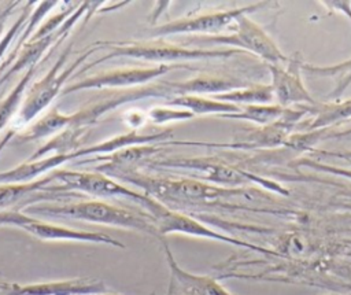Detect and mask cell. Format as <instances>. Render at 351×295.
Here are the masks:
<instances>
[{
	"label": "cell",
	"instance_id": "cell-1",
	"mask_svg": "<svg viewBox=\"0 0 351 295\" xmlns=\"http://www.w3.org/2000/svg\"><path fill=\"white\" fill-rule=\"evenodd\" d=\"M26 214L43 215L51 218H67L90 224L117 226L123 229L138 231L159 239L156 226L145 211H134L125 207L111 204L104 200H78L64 203L32 204L25 209Z\"/></svg>",
	"mask_w": 351,
	"mask_h": 295
},
{
	"label": "cell",
	"instance_id": "cell-2",
	"mask_svg": "<svg viewBox=\"0 0 351 295\" xmlns=\"http://www.w3.org/2000/svg\"><path fill=\"white\" fill-rule=\"evenodd\" d=\"M173 137V129H163L156 133L151 134H138L136 130L126 132L123 134H118L111 137L106 141L96 143L93 145H82L74 151L66 154H56V155H47L44 158L36 161H25L21 165L7 170L0 172V184H11V182H26L33 181L38 177H43L56 167L62 166L70 161H81L89 158L90 155H107L122 148L133 147V145H145V144H155V143H166L167 139Z\"/></svg>",
	"mask_w": 351,
	"mask_h": 295
},
{
	"label": "cell",
	"instance_id": "cell-3",
	"mask_svg": "<svg viewBox=\"0 0 351 295\" xmlns=\"http://www.w3.org/2000/svg\"><path fill=\"white\" fill-rule=\"evenodd\" d=\"M99 49L100 48L96 45V43L92 44L69 67L63 69L64 63L67 62L69 54L71 52V44L64 48V51L59 55L55 63L49 67V70L26 89L22 103L10 125V130L0 140V152L18 134V130H21L26 125H30L55 100V97L62 93L63 85L71 77H74V74L82 67V63Z\"/></svg>",
	"mask_w": 351,
	"mask_h": 295
},
{
	"label": "cell",
	"instance_id": "cell-4",
	"mask_svg": "<svg viewBox=\"0 0 351 295\" xmlns=\"http://www.w3.org/2000/svg\"><path fill=\"white\" fill-rule=\"evenodd\" d=\"M96 45L103 49H108L101 58L84 64L73 78L81 75L84 71L104 63L115 58H132L144 62H152L159 64H176L174 62L185 60H202V59H226L236 54H243L234 48H188L176 44H170L162 38L148 41H96Z\"/></svg>",
	"mask_w": 351,
	"mask_h": 295
},
{
	"label": "cell",
	"instance_id": "cell-5",
	"mask_svg": "<svg viewBox=\"0 0 351 295\" xmlns=\"http://www.w3.org/2000/svg\"><path fill=\"white\" fill-rule=\"evenodd\" d=\"M147 166L152 169H174L185 172L191 178L206 181L218 187L225 188H239L247 184H256L267 191L288 196L289 191L280 182L258 176L250 170L236 167L226 163L225 161L215 156H178V158H165L152 159Z\"/></svg>",
	"mask_w": 351,
	"mask_h": 295
},
{
	"label": "cell",
	"instance_id": "cell-6",
	"mask_svg": "<svg viewBox=\"0 0 351 295\" xmlns=\"http://www.w3.org/2000/svg\"><path fill=\"white\" fill-rule=\"evenodd\" d=\"M138 206L143 211L149 214V217L152 218L159 237H166L167 235H171V233H180V235L228 243V244L252 250V251H256L261 254H271V255L276 254L274 251H271L269 248H265V247L256 246L254 243L237 239L234 236L214 231L213 228H210L204 222H202L197 217H195L189 213L171 210L147 195H144V198L138 203Z\"/></svg>",
	"mask_w": 351,
	"mask_h": 295
},
{
	"label": "cell",
	"instance_id": "cell-7",
	"mask_svg": "<svg viewBox=\"0 0 351 295\" xmlns=\"http://www.w3.org/2000/svg\"><path fill=\"white\" fill-rule=\"evenodd\" d=\"M195 41L248 51L263 59L267 64H282L289 60V58L281 52L276 41L266 33V30L247 14L234 21L233 26H230V33L202 36Z\"/></svg>",
	"mask_w": 351,
	"mask_h": 295
},
{
	"label": "cell",
	"instance_id": "cell-8",
	"mask_svg": "<svg viewBox=\"0 0 351 295\" xmlns=\"http://www.w3.org/2000/svg\"><path fill=\"white\" fill-rule=\"evenodd\" d=\"M14 226L19 228L23 232L32 235L36 239L45 241H78V243H92V244H104L115 248H125L126 246L117 240L115 237L103 233V232H90L69 228L64 225H58L48 222L34 215L26 214L21 210H7L0 213V226Z\"/></svg>",
	"mask_w": 351,
	"mask_h": 295
},
{
	"label": "cell",
	"instance_id": "cell-9",
	"mask_svg": "<svg viewBox=\"0 0 351 295\" xmlns=\"http://www.w3.org/2000/svg\"><path fill=\"white\" fill-rule=\"evenodd\" d=\"M265 3H255L248 4L232 10H223V11H213V12H204L199 15L192 16H182L170 22H166L163 25L152 26L149 30H147V34L149 37H166V36H174V34H203V36H213L219 34L221 30L228 29L230 25L234 23V21L241 15H250L261 8H265Z\"/></svg>",
	"mask_w": 351,
	"mask_h": 295
},
{
	"label": "cell",
	"instance_id": "cell-10",
	"mask_svg": "<svg viewBox=\"0 0 351 295\" xmlns=\"http://www.w3.org/2000/svg\"><path fill=\"white\" fill-rule=\"evenodd\" d=\"M186 67L182 63L178 64H156L154 67H125L97 73L85 78H81L63 88L60 96H66L74 92L89 89H129L143 86L154 82L158 77L171 71L173 69Z\"/></svg>",
	"mask_w": 351,
	"mask_h": 295
},
{
	"label": "cell",
	"instance_id": "cell-11",
	"mask_svg": "<svg viewBox=\"0 0 351 295\" xmlns=\"http://www.w3.org/2000/svg\"><path fill=\"white\" fill-rule=\"evenodd\" d=\"M81 193L67 192L56 182L52 173L26 182L0 184V213L7 210H23L38 202L66 200L80 198Z\"/></svg>",
	"mask_w": 351,
	"mask_h": 295
},
{
	"label": "cell",
	"instance_id": "cell-12",
	"mask_svg": "<svg viewBox=\"0 0 351 295\" xmlns=\"http://www.w3.org/2000/svg\"><path fill=\"white\" fill-rule=\"evenodd\" d=\"M56 180L67 192L86 193L96 198H125L138 204L144 193L130 189L122 182L111 178L110 176L100 172H85V170H69L56 169L51 172Z\"/></svg>",
	"mask_w": 351,
	"mask_h": 295
},
{
	"label": "cell",
	"instance_id": "cell-13",
	"mask_svg": "<svg viewBox=\"0 0 351 295\" xmlns=\"http://www.w3.org/2000/svg\"><path fill=\"white\" fill-rule=\"evenodd\" d=\"M302 64L303 62L298 58H292L282 64H267L276 104L291 108L317 103L303 82Z\"/></svg>",
	"mask_w": 351,
	"mask_h": 295
},
{
	"label": "cell",
	"instance_id": "cell-14",
	"mask_svg": "<svg viewBox=\"0 0 351 295\" xmlns=\"http://www.w3.org/2000/svg\"><path fill=\"white\" fill-rule=\"evenodd\" d=\"M162 244L169 268V285L166 295H234L215 277L195 274L180 266L166 237L158 239Z\"/></svg>",
	"mask_w": 351,
	"mask_h": 295
},
{
	"label": "cell",
	"instance_id": "cell-15",
	"mask_svg": "<svg viewBox=\"0 0 351 295\" xmlns=\"http://www.w3.org/2000/svg\"><path fill=\"white\" fill-rule=\"evenodd\" d=\"M107 292L108 288L100 279L75 277L30 284L8 283L3 295H101Z\"/></svg>",
	"mask_w": 351,
	"mask_h": 295
},
{
	"label": "cell",
	"instance_id": "cell-16",
	"mask_svg": "<svg viewBox=\"0 0 351 295\" xmlns=\"http://www.w3.org/2000/svg\"><path fill=\"white\" fill-rule=\"evenodd\" d=\"M250 85V82L234 77L197 74L181 82H174L176 96L178 95H219Z\"/></svg>",
	"mask_w": 351,
	"mask_h": 295
},
{
	"label": "cell",
	"instance_id": "cell-17",
	"mask_svg": "<svg viewBox=\"0 0 351 295\" xmlns=\"http://www.w3.org/2000/svg\"><path fill=\"white\" fill-rule=\"evenodd\" d=\"M166 104L170 107H177L192 113L193 115H222V114H234L241 110L240 106L219 102L211 99L210 96H199V95H178L166 99Z\"/></svg>",
	"mask_w": 351,
	"mask_h": 295
},
{
	"label": "cell",
	"instance_id": "cell-18",
	"mask_svg": "<svg viewBox=\"0 0 351 295\" xmlns=\"http://www.w3.org/2000/svg\"><path fill=\"white\" fill-rule=\"evenodd\" d=\"M307 111L314 115V119L304 129L306 132L322 130L330 125L351 121V99L333 103H315L307 106Z\"/></svg>",
	"mask_w": 351,
	"mask_h": 295
},
{
	"label": "cell",
	"instance_id": "cell-19",
	"mask_svg": "<svg viewBox=\"0 0 351 295\" xmlns=\"http://www.w3.org/2000/svg\"><path fill=\"white\" fill-rule=\"evenodd\" d=\"M211 99L232 103L236 106H252V104H271L274 103V95L270 84H250L247 86L233 89L225 93L213 95Z\"/></svg>",
	"mask_w": 351,
	"mask_h": 295
},
{
	"label": "cell",
	"instance_id": "cell-20",
	"mask_svg": "<svg viewBox=\"0 0 351 295\" xmlns=\"http://www.w3.org/2000/svg\"><path fill=\"white\" fill-rule=\"evenodd\" d=\"M45 60L40 62L38 64H34L32 66L30 69H27L23 75L19 78V81L14 85V88L7 93V96H4L1 100H0V132L5 128V126H10L21 103H22V99L25 96V92L26 89L29 88L33 77L36 75L37 70H40V67L43 66Z\"/></svg>",
	"mask_w": 351,
	"mask_h": 295
},
{
	"label": "cell",
	"instance_id": "cell-21",
	"mask_svg": "<svg viewBox=\"0 0 351 295\" xmlns=\"http://www.w3.org/2000/svg\"><path fill=\"white\" fill-rule=\"evenodd\" d=\"M302 71L317 77H328L333 80V88L329 93L332 100L341 97L344 91L351 85V58L330 66H315L310 63L302 64Z\"/></svg>",
	"mask_w": 351,
	"mask_h": 295
},
{
	"label": "cell",
	"instance_id": "cell-22",
	"mask_svg": "<svg viewBox=\"0 0 351 295\" xmlns=\"http://www.w3.org/2000/svg\"><path fill=\"white\" fill-rule=\"evenodd\" d=\"M287 108L281 107L280 104L271 103V104H252V106H243L239 113L234 114H222L218 115V118L225 119H240V121H248L252 123H256L259 126H265L269 123L276 122L280 119Z\"/></svg>",
	"mask_w": 351,
	"mask_h": 295
},
{
	"label": "cell",
	"instance_id": "cell-23",
	"mask_svg": "<svg viewBox=\"0 0 351 295\" xmlns=\"http://www.w3.org/2000/svg\"><path fill=\"white\" fill-rule=\"evenodd\" d=\"M195 115L186 110L177 108V107H152L147 111V118L152 123H166V122H174V121H186L193 118Z\"/></svg>",
	"mask_w": 351,
	"mask_h": 295
},
{
	"label": "cell",
	"instance_id": "cell-24",
	"mask_svg": "<svg viewBox=\"0 0 351 295\" xmlns=\"http://www.w3.org/2000/svg\"><path fill=\"white\" fill-rule=\"evenodd\" d=\"M293 165L296 166H303L315 172H322V173H328L332 176H337V177H343L346 180L351 181V167H341V166H335V165H329V163H324L311 158H300L298 161L293 162Z\"/></svg>",
	"mask_w": 351,
	"mask_h": 295
},
{
	"label": "cell",
	"instance_id": "cell-25",
	"mask_svg": "<svg viewBox=\"0 0 351 295\" xmlns=\"http://www.w3.org/2000/svg\"><path fill=\"white\" fill-rule=\"evenodd\" d=\"M19 1H5V3H0V38L3 37V32H4V26L7 19L10 18V15L12 14V11L18 7Z\"/></svg>",
	"mask_w": 351,
	"mask_h": 295
},
{
	"label": "cell",
	"instance_id": "cell-26",
	"mask_svg": "<svg viewBox=\"0 0 351 295\" xmlns=\"http://www.w3.org/2000/svg\"><path fill=\"white\" fill-rule=\"evenodd\" d=\"M325 7H328L330 11L341 12L351 21V1L346 0H336V1H322Z\"/></svg>",
	"mask_w": 351,
	"mask_h": 295
},
{
	"label": "cell",
	"instance_id": "cell-27",
	"mask_svg": "<svg viewBox=\"0 0 351 295\" xmlns=\"http://www.w3.org/2000/svg\"><path fill=\"white\" fill-rule=\"evenodd\" d=\"M325 136L322 137V140H326V139H344V137H351V128L348 129H344V130H339V132H326L324 133Z\"/></svg>",
	"mask_w": 351,
	"mask_h": 295
},
{
	"label": "cell",
	"instance_id": "cell-28",
	"mask_svg": "<svg viewBox=\"0 0 351 295\" xmlns=\"http://www.w3.org/2000/svg\"><path fill=\"white\" fill-rule=\"evenodd\" d=\"M317 154H324L326 156H336V158H341L346 161H351V151H346V152H329V151H315Z\"/></svg>",
	"mask_w": 351,
	"mask_h": 295
},
{
	"label": "cell",
	"instance_id": "cell-29",
	"mask_svg": "<svg viewBox=\"0 0 351 295\" xmlns=\"http://www.w3.org/2000/svg\"><path fill=\"white\" fill-rule=\"evenodd\" d=\"M0 274H1V272H0ZM7 287H8V283L0 281V291H5V290H7Z\"/></svg>",
	"mask_w": 351,
	"mask_h": 295
},
{
	"label": "cell",
	"instance_id": "cell-30",
	"mask_svg": "<svg viewBox=\"0 0 351 295\" xmlns=\"http://www.w3.org/2000/svg\"><path fill=\"white\" fill-rule=\"evenodd\" d=\"M328 295H351V294H328Z\"/></svg>",
	"mask_w": 351,
	"mask_h": 295
},
{
	"label": "cell",
	"instance_id": "cell-31",
	"mask_svg": "<svg viewBox=\"0 0 351 295\" xmlns=\"http://www.w3.org/2000/svg\"><path fill=\"white\" fill-rule=\"evenodd\" d=\"M101 295H118V294H111V292H107V294H101ZM154 295V294H152Z\"/></svg>",
	"mask_w": 351,
	"mask_h": 295
}]
</instances>
